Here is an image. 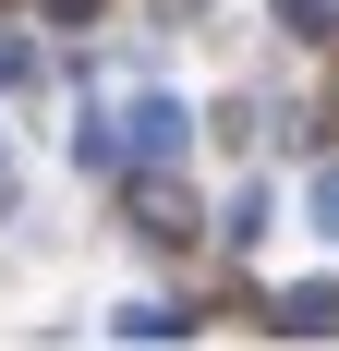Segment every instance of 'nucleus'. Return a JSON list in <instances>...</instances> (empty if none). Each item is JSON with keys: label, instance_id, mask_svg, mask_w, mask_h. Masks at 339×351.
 Segmentation results:
<instances>
[{"label": "nucleus", "instance_id": "6", "mask_svg": "<svg viewBox=\"0 0 339 351\" xmlns=\"http://www.w3.org/2000/svg\"><path fill=\"white\" fill-rule=\"evenodd\" d=\"M25 85H36V36H12V25H0V97H25Z\"/></svg>", "mask_w": 339, "mask_h": 351}, {"label": "nucleus", "instance_id": "9", "mask_svg": "<svg viewBox=\"0 0 339 351\" xmlns=\"http://www.w3.org/2000/svg\"><path fill=\"white\" fill-rule=\"evenodd\" d=\"M170 12H206V0H170Z\"/></svg>", "mask_w": 339, "mask_h": 351}, {"label": "nucleus", "instance_id": "3", "mask_svg": "<svg viewBox=\"0 0 339 351\" xmlns=\"http://www.w3.org/2000/svg\"><path fill=\"white\" fill-rule=\"evenodd\" d=\"M109 327H121V339H182V303H158V291H134V303H109Z\"/></svg>", "mask_w": 339, "mask_h": 351}, {"label": "nucleus", "instance_id": "2", "mask_svg": "<svg viewBox=\"0 0 339 351\" xmlns=\"http://www.w3.org/2000/svg\"><path fill=\"white\" fill-rule=\"evenodd\" d=\"M279 327L291 339H339V279H291L279 291Z\"/></svg>", "mask_w": 339, "mask_h": 351}, {"label": "nucleus", "instance_id": "4", "mask_svg": "<svg viewBox=\"0 0 339 351\" xmlns=\"http://www.w3.org/2000/svg\"><path fill=\"white\" fill-rule=\"evenodd\" d=\"M267 218H279V194H267V182H242L231 206H218V243H267Z\"/></svg>", "mask_w": 339, "mask_h": 351}, {"label": "nucleus", "instance_id": "5", "mask_svg": "<svg viewBox=\"0 0 339 351\" xmlns=\"http://www.w3.org/2000/svg\"><path fill=\"white\" fill-rule=\"evenodd\" d=\"M291 206H303L315 243H339V158H327V170H303V194H291Z\"/></svg>", "mask_w": 339, "mask_h": 351}, {"label": "nucleus", "instance_id": "8", "mask_svg": "<svg viewBox=\"0 0 339 351\" xmlns=\"http://www.w3.org/2000/svg\"><path fill=\"white\" fill-rule=\"evenodd\" d=\"M0 206H12V145H0Z\"/></svg>", "mask_w": 339, "mask_h": 351}, {"label": "nucleus", "instance_id": "7", "mask_svg": "<svg viewBox=\"0 0 339 351\" xmlns=\"http://www.w3.org/2000/svg\"><path fill=\"white\" fill-rule=\"evenodd\" d=\"M85 12H97V0H49V25H85Z\"/></svg>", "mask_w": 339, "mask_h": 351}, {"label": "nucleus", "instance_id": "1", "mask_svg": "<svg viewBox=\"0 0 339 351\" xmlns=\"http://www.w3.org/2000/svg\"><path fill=\"white\" fill-rule=\"evenodd\" d=\"M121 121H134V158H182V145H194V109L182 97H134Z\"/></svg>", "mask_w": 339, "mask_h": 351}]
</instances>
